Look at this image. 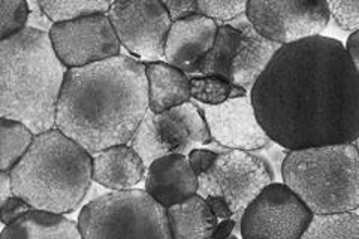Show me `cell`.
Listing matches in <instances>:
<instances>
[{
  "instance_id": "obj_1",
  "label": "cell",
  "mask_w": 359,
  "mask_h": 239,
  "mask_svg": "<svg viewBox=\"0 0 359 239\" xmlns=\"http://www.w3.org/2000/svg\"><path fill=\"white\" fill-rule=\"evenodd\" d=\"M250 97L266 135L287 151L359 136V74L346 45L332 38L283 45Z\"/></svg>"
},
{
  "instance_id": "obj_2",
  "label": "cell",
  "mask_w": 359,
  "mask_h": 239,
  "mask_svg": "<svg viewBox=\"0 0 359 239\" xmlns=\"http://www.w3.org/2000/svg\"><path fill=\"white\" fill-rule=\"evenodd\" d=\"M149 108L144 63L121 54L67 71L55 128L95 154L129 145Z\"/></svg>"
},
{
  "instance_id": "obj_3",
  "label": "cell",
  "mask_w": 359,
  "mask_h": 239,
  "mask_svg": "<svg viewBox=\"0 0 359 239\" xmlns=\"http://www.w3.org/2000/svg\"><path fill=\"white\" fill-rule=\"evenodd\" d=\"M67 71L47 32L27 27L0 41V116L35 135L55 129Z\"/></svg>"
},
{
  "instance_id": "obj_4",
  "label": "cell",
  "mask_w": 359,
  "mask_h": 239,
  "mask_svg": "<svg viewBox=\"0 0 359 239\" xmlns=\"http://www.w3.org/2000/svg\"><path fill=\"white\" fill-rule=\"evenodd\" d=\"M9 174L14 195L33 210L60 215L80 208L95 183L92 154L57 128L36 135Z\"/></svg>"
},
{
  "instance_id": "obj_5",
  "label": "cell",
  "mask_w": 359,
  "mask_h": 239,
  "mask_svg": "<svg viewBox=\"0 0 359 239\" xmlns=\"http://www.w3.org/2000/svg\"><path fill=\"white\" fill-rule=\"evenodd\" d=\"M282 179L314 215L359 208V151L355 144L289 151Z\"/></svg>"
},
{
  "instance_id": "obj_6",
  "label": "cell",
  "mask_w": 359,
  "mask_h": 239,
  "mask_svg": "<svg viewBox=\"0 0 359 239\" xmlns=\"http://www.w3.org/2000/svg\"><path fill=\"white\" fill-rule=\"evenodd\" d=\"M76 223L84 239H174L166 208L141 189L104 193Z\"/></svg>"
},
{
  "instance_id": "obj_7",
  "label": "cell",
  "mask_w": 359,
  "mask_h": 239,
  "mask_svg": "<svg viewBox=\"0 0 359 239\" xmlns=\"http://www.w3.org/2000/svg\"><path fill=\"white\" fill-rule=\"evenodd\" d=\"M280 48L261 36L244 14L219 26L215 45L194 76H219L250 93Z\"/></svg>"
},
{
  "instance_id": "obj_8",
  "label": "cell",
  "mask_w": 359,
  "mask_h": 239,
  "mask_svg": "<svg viewBox=\"0 0 359 239\" xmlns=\"http://www.w3.org/2000/svg\"><path fill=\"white\" fill-rule=\"evenodd\" d=\"M211 144L204 114L192 100L161 114L149 109L129 142L147 168L157 158L172 154L187 156L195 148Z\"/></svg>"
},
{
  "instance_id": "obj_9",
  "label": "cell",
  "mask_w": 359,
  "mask_h": 239,
  "mask_svg": "<svg viewBox=\"0 0 359 239\" xmlns=\"http://www.w3.org/2000/svg\"><path fill=\"white\" fill-rule=\"evenodd\" d=\"M198 195L220 198L229 207L232 220L240 229L247 207L269 184L276 183L273 170L253 151L224 150L205 174L198 177Z\"/></svg>"
},
{
  "instance_id": "obj_10",
  "label": "cell",
  "mask_w": 359,
  "mask_h": 239,
  "mask_svg": "<svg viewBox=\"0 0 359 239\" xmlns=\"http://www.w3.org/2000/svg\"><path fill=\"white\" fill-rule=\"evenodd\" d=\"M314 219L294 191L283 183L269 184L243 214V239H301Z\"/></svg>"
},
{
  "instance_id": "obj_11",
  "label": "cell",
  "mask_w": 359,
  "mask_h": 239,
  "mask_svg": "<svg viewBox=\"0 0 359 239\" xmlns=\"http://www.w3.org/2000/svg\"><path fill=\"white\" fill-rule=\"evenodd\" d=\"M245 15L261 36L282 47L322 36L331 18L328 2L309 0H250Z\"/></svg>"
},
{
  "instance_id": "obj_12",
  "label": "cell",
  "mask_w": 359,
  "mask_h": 239,
  "mask_svg": "<svg viewBox=\"0 0 359 239\" xmlns=\"http://www.w3.org/2000/svg\"><path fill=\"white\" fill-rule=\"evenodd\" d=\"M108 17L118 41L133 59L142 63L163 62L165 43L172 20L162 0L112 2Z\"/></svg>"
},
{
  "instance_id": "obj_13",
  "label": "cell",
  "mask_w": 359,
  "mask_h": 239,
  "mask_svg": "<svg viewBox=\"0 0 359 239\" xmlns=\"http://www.w3.org/2000/svg\"><path fill=\"white\" fill-rule=\"evenodd\" d=\"M50 38L67 69H76L121 55V43L108 14L54 25Z\"/></svg>"
},
{
  "instance_id": "obj_14",
  "label": "cell",
  "mask_w": 359,
  "mask_h": 239,
  "mask_svg": "<svg viewBox=\"0 0 359 239\" xmlns=\"http://www.w3.org/2000/svg\"><path fill=\"white\" fill-rule=\"evenodd\" d=\"M195 104L204 114L212 144H217L224 150L252 153L273 144L256 117L250 95L229 99L220 105Z\"/></svg>"
},
{
  "instance_id": "obj_15",
  "label": "cell",
  "mask_w": 359,
  "mask_h": 239,
  "mask_svg": "<svg viewBox=\"0 0 359 239\" xmlns=\"http://www.w3.org/2000/svg\"><path fill=\"white\" fill-rule=\"evenodd\" d=\"M219 25L204 15L172 22L165 43L163 62L189 76L196 75L201 62L215 45Z\"/></svg>"
},
{
  "instance_id": "obj_16",
  "label": "cell",
  "mask_w": 359,
  "mask_h": 239,
  "mask_svg": "<svg viewBox=\"0 0 359 239\" xmlns=\"http://www.w3.org/2000/svg\"><path fill=\"white\" fill-rule=\"evenodd\" d=\"M144 184L145 191L168 210L198 195L199 179L187 156L172 154L157 158L147 168Z\"/></svg>"
},
{
  "instance_id": "obj_17",
  "label": "cell",
  "mask_w": 359,
  "mask_h": 239,
  "mask_svg": "<svg viewBox=\"0 0 359 239\" xmlns=\"http://www.w3.org/2000/svg\"><path fill=\"white\" fill-rule=\"evenodd\" d=\"M93 181L111 191L137 187L147 174L140 154L130 145H117L92 154Z\"/></svg>"
},
{
  "instance_id": "obj_18",
  "label": "cell",
  "mask_w": 359,
  "mask_h": 239,
  "mask_svg": "<svg viewBox=\"0 0 359 239\" xmlns=\"http://www.w3.org/2000/svg\"><path fill=\"white\" fill-rule=\"evenodd\" d=\"M149 81L150 111L161 114L192 100L190 78L165 62L144 63Z\"/></svg>"
},
{
  "instance_id": "obj_19",
  "label": "cell",
  "mask_w": 359,
  "mask_h": 239,
  "mask_svg": "<svg viewBox=\"0 0 359 239\" xmlns=\"http://www.w3.org/2000/svg\"><path fill=\"white\" fill-rule=\"evenodd\" d=\"M2 239H84L78 223L65 215L33 210L5 226Z\"/></svg>"
},
{
  "instance_id": "obj_20",
  "label": "cell",
  "mask_w": 359,
  "mask_h": 239,
  "mask_svg": "<svg viewBox=\"0 0 359 239\" xmlns=\"http://www.w3.org/2000/svg\"><path fill=\"white\" fill-rule=\"evenodd\" d=\"M166 211L174 239H212L220 223L207 200L199 195Z\"/></svg>"
},
{
  "instance_id": "obj_21",
  "label": "cell",
  "mask_w": 359,
  "mask_h": 239,
  "mask_svg": "<svg viewBox=\"0 0 359 239\" xmlns=\"http://www.w3.org/2000/svg\"><path fill=\"white\" fill-rule=\"evenodd\" d=\"M35 133L27 126L14 120H0V170L11 172L35 141Z\"/></svg>"
},
{
  "instance_id": "obj_22",
  "label": "cell",
  "mask_w": 359,
  "mask_h": 239,
  "mask_svg": "<svg viewBox=\"0 0 359 239\" xmlns=\"http://www.w3.org/2000/svg\"><path fill=\"white\" fill-rule=\"evenodd\" d=\"M39 5L53 25H60L92 15L108 14L112 4L105 0H39Z\"/></svg>"
},
{
  "instance_id": "obj_23",
  "label": "cell",
  "mask_w": 359,
  "mask_h": 239,
  "mask_svg": "<svg viewBox=\"0 0 359 239\" xmlns=\"http://www.w3.org/2000/svg\"><path fill=\"white\" fill-rule=\"evenodd\" d=\"M301 239H359V217L355 212L314 215Z\"/></svg>"
},
{
  "instance_id": "obj_24",
  "label": "cell",
  "mask_w": 359,
  "mask_h": 239,
  "mask_svg": "<svg viewBox=\"0 0 359 239\" xmlns=\"http://www.w3.org/2000/svg\"><path fill=\"white\" fill-rule=\"evenodd\" d=\"M190 95L202 105H220L229 99L250 95L244 88L233 86L219 76H189Z\"/></svg>"
},
{
  "instance_id": "obj_25",
  "label": "cell",
  "mask_w": 359,
  "mask_h": 239,
  "mask_svg": "<svg viewBox=\"0 0 359 239\" xmlns=\"http://www.w3.org/2000/svg\"><path fill=\"white\" fill-rule=\"evenodd\" d=\"M30 17L29 2L22 0H0V41L18 35L27 29Z\"/></svg>"
},
{
  "instance_id": "obj_26",
  "label": "cell",
  "mask_w": 359,
  "mask_h": 239,
  "mask_svg": "<svg viewBox=\"0 0 359 239\" xmlns=\"http://www.w3.org/2000/svg\"><path fill=\"white\" fill-rule=\"evenodd\" d=\"M199 14L204 15L217 25H228V22L240 18L245 14V0H199Z\"/></svg>"
},
{
  "instance_id": "obj_27",
  "label": "cell",
  "mask_w": 359,
  "mask_h": 239,
  "mask_svg": "<svg viewBox=\"0 0 359 239\" xmlns=\"http://www.w3.org/2000/svg\"><path fill=\"white\" fill-rule=\"evenodd\" d=\"M328 6L337 26L351 35L359 32V0H332Z\"/></svg>"
},
{
  "instance_id": "obj_28",
  "label": "cell",
  "mask_w": 359,
  "mask_h": 239,
  "mask_svg": "<svg viewBox=\"0 0 359 239\" xmlns=\"http://www.w3.org/2000/svg\"><path fill=\"white\" fill-rule=\"evenodd\" d=\"M30 211H33L30 203H27L20 196L14 195L9 199H6L5 202H2V207H0V220H2V223L5 226H9Z\"/></svg>"
},
{
  "instance_id": "obj_29",
  "label": "cell",
  "mask_w": 359,
  "mask_h": 239,
  "mask_svg": "<svg viewBox=\"0 0 359 239\" xmlns=\"http://www.w3.org/2000/svg\"><path fill=\"white\" fill-rule=\"evenodd\" d=\"M220 153L215 150H208V148H195V150L190 151L187 154V161L195 170V174L201 177L202 174H205L207 170L212 166V163L216 162V158L219 157Z\"/></svg>"
},
{
  "instance_id": "obj_30",
  "label": "cell",
  "mask_w": 359,
  "mask_h": 239,
  "mask_svg": "<svg viewBox=\"0 0 359 239\" xmlns=\"http://www.w3.org/2000/svg\"><path fill=\"white\" fill-rule=\"evenodd\" d=\"M172 22L199 14L196 0H162Z\"/></svg>"
},
{
  "instance_id": "obj_31",
  "label": "cell",
  "mask_w": 359,
  "mask_h": 239,
  "mask_svg": "<svg viewBox=\"0 0 359 239\" xmlns=\"http://www.w3.org/2000/svg\"><path fill=\"white\" fill-rule=\"evenodd\" d=\"M29 8H30V17H29L27 27L50 33V30L54 25H53V21L47 15H45V13L39 5V0H36V2H29Z\"/></svg>"
},
{
  "instance_id": "obj_32",
  "label": "cell",
  "mask_w": 359,
  "mask_h": 239,
  "mask_svg": "<svg viewBox=\"0 0 359 239\" xmlns=\"http://www.w3.org/2000/svg\"><path fill=\"white\" fill-rule=\"evenodd\" d=\"M14 196L13 179H11L9 172H0V203Z\"/></svg>"
},
{
  "instance_id": "obj_33",
  "label": "cell",
  "mask_w": 359,
  "mask_h": 239,
  "mask_svg": "<svg viewBox=\"0 0 359 239\" xmlns=\"http://www.w3.org/2000/svg\"><path fill=\"white\" fill-rule=\"evenodd\" d=\"M346 48H347V53L351 54L353 64L359 74V32L352 33V35L349 36V39H347V43H346Z\"/></svg>"
},
{
  "instance_id": "obj_34",
  "label": "cell",
  "mask_w": 359,
  "mask_h": 239,
  "mask_svg": "<svg viewBox=\"0 0 359 239\" xmlns=\"http://www.w3.org/2000/svg\"><path fill=\"white\" fill-rule=\"evenodd\" d=\"M235 229H237V224H235L233 220H223L222 223H219L212 239H226L232 235Z\"/></svg>"
},
{
  "instance_id": "obj_35",
  "label": "cell",
  "mask_w": 359,
  "mask_h": 239,
  "mask_svg": "<svg viewBox=\"0 0 359 239\" xmlns=\"http://www.w3.org/2000/svg\"><path fill=\"white\" fill-rule=\"evenodd\" d=\"M353 144H355V146L358 148V151H359V136H358V138H356V141H355Z\"/></svg>"
},
{
  "instance_id": "obj_36",
  "label": "cell",
  "mask_w": 359,
  "mask_h": 239,
  "mask_svg": "<svg viewBox=\"0 0 359 239\" xmlns=\"http://www.w3.org/2000/svg\"><path fill=\"white\" fill-rule=\"evenodd\" d=\"M226 239H237V238H235L233 235H231V236H229V238H226Z\"/></svg>"
},
{
  "instance_id": "obj_37",
  "label": "cell",
  "mask_w": 359,
  "mask_h": 239,
  "mask_svg": "<svg viewBox=\"0 0 359 239\" xmlns=\"http://www.w3.org/2000/svg\"><path fill=\"white\" fill-rule=\"evenodd\" d=\"M355 214H356V215H358V217H359V208H358V210L355 211Z\"/></svg>"
}]
</instances>
